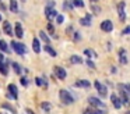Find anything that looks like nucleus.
<instances>
[{
  "label": "nucleus",
  "mask_w": 130,
  "mask_h": 114,
  "mask_svg": "<svg viewBox=\"0 0 130 114\" xmlns=\"http://www.w3.org/2000/svg\"><path fill=\"white\" fill-rule=\"evenodd\" d=\"M39 35H41V39H42V40H45V42H49V38L46 36V33L43 32V31H41V32H39Z\"/></svg>",
  "instance_id": "27"
},
{
  "label": "nucleus",
  "mask_w": 130,
  "mask_h": 114,
  "mask_svg": "<svg viewBox=\"0 0 130 114\" xmlns=\"http://www.w3.org/2000/svg\"><path fill=\"white\" fill-rule=\"evenodd\" d=\"M0 19H2V15H0Z\"/></svg>",
  "instance_id": "41"
},
{
  "label": "nucleus",
  "mask_w": 130,
  "mask_h": 114,
  "mask_svg": "<svg viewBox=\"0 0 130 114\" xmlns=\"http://www.w3.org/2000/svg\"><path fill=\"white\" fill-rule=\"evenodd\" d=\"M80 24H81V25H85V27L91 25V15H90V14H87V15H85L84 18L80 19Z\"/></svg>",
  "instance_id": "16"
},
{
  "label": "nucleus",
  "mask_w": 130,
  "mask_h": 114,
  "mask_svg": "<svg viewBox=\"0 0 130 114\" xmlns=\"http://www.w3.org/2000/svg\"><path fill=\"white\" fill-rule=\"evenodd\" d=\"M9 92H10V95L13 96V99H17V97H18V92H17V86H15V85L10 83V85H9Z\"/></svg>",
  "instance_id": "13"
},
{
  "label": "nucleus",
  "mask_w": 130,
  "mask_h": 114,
  "mask_svg": "<svg viewBox=\"0 0 130 114\" xmlns=\"http://www.w3.org/2000/svg\"><path fill=\"white\" fill-rule=\"evenodd\" d=\"M74 86H77V88H88L90 86V82L85 79H81V81H77L76 83H74Z\"/></svg>",
  "instance_id": "15"
},
{
  "label": "nucleus",
  "mask_w": 130,
  "mask_h": 114,
  "mask_svg": "<svg viewBox=\"0 0 130 114\" xmlns=\"http://www.w3.org/2000/svg\"><path fill=\"white\" fill-rule=\"evenodd\" d=\"M63 21H64V17H63V15H57V24H62Z\"/></svg>",
  "instance_id": "32"
},
{
  "label": "nucleus",
  "mask_w": 130,
  "mask_h": 114,
  "mask_svg": "<svg viewBox=\"0 0 130 114\" xmlns=\"http://www.w3.org/2000/svg\"><path fill=\"white\" fill-rule=\"evenodd\" d=\"M73 4L76 7H84V2L83 0H73Z\"/></svg>",
  "instance_id": "25"
},
{
  "label": "nucleus",
  "mask_w": 130,
  "mask_h": 114,
  "mask_svg": "<svg viewBox=\"0 0 130 114\" xmlns=\"http://www.w3.org/2000/svg\"><path fill=\"white\" fill-rule=\"evenodd\" d=\"M0 49L3 52H9V47H7V43L4 40H0Z\"/></svg>",
  "instance_id": "24"
},
{
  "label": "nucleus",
  "mask_w": 130,
  "mask_h": 114,
  "mask_svg": "<svg viewBox=\"0 0 130 114\" xmlns=\"http://www.w3.org/2000/svg\"><path fill=\"white\" fill-rule=\"evenodd\" d=\"M0 72L3 75H7V65L4 64V61H0Z\"/></svg>",
  "instance_id": "21"
},
{
  "label": "nucleus",
  "mask_w": 130,
  "mask_h": 114,
  "mask_svg": "<svg viewBox=\"0 0 130 114\" xmlns=\"http://www.w3.org/2000/svg\"><path fill=\"white\" fill-rule=\"evenodd\" d=\"M35 81H37V83H38V85H45V83L42 82V79H41V78H37Z\"/></svg>",
  "instance_id": "36"
},
{
  "label": "nucleus",
  "mask_w": 130,
  "mask_h": 114,
  "mask_svg": "<svg viewBox=\"0 0 130 114\" xmlns=\"http://www.w3.org/2000/svg\"><path fill=\"white\" fill-rule=\"evenodd\" d=\"M119 93H120V102H122V104H124V106H129V95H127V92L123 89V86L122 85H119Z\"/></svg>",
  "instance_id": "2"
},
{
  "label": "nucleus",
  "mask_w": 130,
  "mask_h": 114,
  "mask_svg": "<svg viewBox=\"0 0 130 114\" xmlns=\"http://www.w3.org/2000/svg\"><path fill=\"white\" fill-rule=\"evenodd\" d=\"M27 114H34V113H32V111H31V110H29V108H28V110H27Z\"/></svg>",
  "instance_id": "38"
},
{
  "label": "nucleus",
  "mask_w": 130,
  "mask_h": 114,
  "mask_svg": "<svg viewBox=\"0 0 130 114\" xmlns=\"http://www.w3.org/2000/svg\"><path fill=\"white\" fill-rule=\"evenodd\" d=\"M59 96H60V100H62L64 104H71V103L74 102V97L70 95V92L66 90V89H62V90L59 92Z\"/></svg>",
  "instance_id": "1"
},
{
  "label": "nucleus",
  "mask_w": 130,
  "mask_h": 114,
  "mask_svg": "<svg viewBox=\"0 0 130 114\" xmlns=\"http://www.w3.org/2000/svg\"><path fill=\"white\" fill-rule=\"evenodd\" d=\"M11 46H13V49H14L18 54H24V53H25V46H24L23 43H18V42H11Z\"/></svg>",
  "instance_id": "7"
},
{
  "label": "nucleus",
  "mask_w": 130,
  "mask_h": 114,
  "mask_svg": "<svg viewBox=\"0 0 130 114\" xmlns=\"http://www.w3.org/2000/svg\"><path fill=\"white\" fill-rule=\"evenodd\" d=\"M88 103H90L91 106H95V107H101V108H104V107H105L104 103H102L101 100L98 99V97H95V96L88 97Z\"/></svg>",
  "instance_id": "4"
},
{
  "label": "nucleus",
  "mask_w": 130,
  "mask_h": 114,
  "mask_svg": "<svg viewBox=\"0 0 130 114\" xmlns=\"http://www.w3.org/2000/svg\"><path fill=\"white\" fill-rule=\"evenodd\" d=\"M32 49H34L35 53L41 52V44H39V40H38V39H34V40H32Z\"/></svg>",
  "instance_id": "17"
},
{
  "label": "nucleus",
  "mask_w": 130,
  "mask_h": 114,
  "mask_svg": "<svg viewBox=\"0 0 130 114\" xmlns=\"http://www.w3.org/2000/svg\"><path fill=\"white\" fill-rule=\"evenodd\" d=\"M14 32H15V36H17V38H23V36H24V31H23V27H21L20 22H17V24H15Z\"/></svg>",
  "instance_id": "12"
},
{
  "label": "nucleus",
  "mask_w": 130,
  "mask_h": 114,
  "mask_svg": "<svg viewBox=\"0 0 130 114\" xmlns=\"http://www.w3.org/2000/svg\"><path fill=\"white\" fill-rule=\"evenodd\" d=\"M73 2H71V3H69V2H66L64 3V8H66V10H70V8H73Z\"/></svg>",
  "instance_id": "29"
},
{
  "label": "nucleus",
  "mask_w": 130,
  "mask_h": 114,
  "mask_svg": "<svg viewBox=\"0 0 130 114\" xmlns=\"http://www.w3.org/2000/svg\"><path fill=\"white\" fill-rule=\"evenodd\" d=\"M21 83H23V85H27L28 82H27V79H25V78H23V79H21Z\"/></svg>",
  "instance_id": "37"
},
{
  "label": "nucleus",
  "mask_w": 130,
  "mask_h": 114,
  "mask_svg": "<svg viewBox=\"0 0 130 114\" xmlns=\"http://www.w3.org/2000/svg\"><path fill=\"white\" fill-rule=\"evenodd\" d=\"M110 100H112V103H113V107H115V108H120V107H122L120 97H118L116 95H112V96H110Z\"/></svg>",
  "instance_id": "11"
},
{
  "label": "nucleus",
  "mask_w": 130,
  "mask_h": 114,
  "mask_svg": "<svg viewBox=\"0 0 130 114\" xmlns=\"http://www.w3.org/2000/svg\"><path fill=\"white\" fill-rule=\"evenodd\" d=\"M123 33H124V35L130 33V27H126V28H124V29H123Z\"/></svg>",
  "instance_id": "35"
},
{
  "label": "nucleus",
  "mask_w": 130,
  "mask_h": 114,
  "mask_svg": "<svg viewBox=\"0 0 130 114\" xmlns=\"http://www.w3.org/2000/svg\"><path fill=\"white\" fill-rule=\"evenodd\" d=\"M13 68H14V71L17 72V74H20V72H21V68H20V65H18L17 63H13Z\"/></svg>",
  "instance_id": "28"
},
{
  "label": "nucleus",
  "mask_w": 130,
  "mask_h": 114,
  "mask_svg": "<svg viewBox=\"0 0 130 114\" xmlns=\"http://www.w3.org/2000/svg\"><path fill=\"white\" fill-rule=\"evenodd\" d=\"M92 11H95V14H98L99 11H101V8L98 7V6H95V4H92Z\"/></svg>",
  "instance_id": "31"
},
{
  "label": "nucleus",
  "mask_w": 130,
  "mask_h": 114,
  "mask_svg": "<svg viewBox=\"0 0 130 114\" xmlns=\"http://www.w3.org/2000/svg\"><path fill=\"white\" fill-rule=\"evenodd\" d=\"M55 74H56V77L59 78V79H64L66 78V70L62 68V67H55Z\"/></svg>",
  "instance_id": "9"
},
{
  "label": "nucleus",
  "mask_w": 130,
  "mask_h": 114,
  "mask_svg": "<svg viewBox=\"0 0 130 114\" xmlns=\"http://www.w3.org/2000/svg\"><path fill=\"white\" fill-rule=\"evenodd\" d=\"M84 54L87 56V57H90V58H95L96 57V53L94 52V50H91V49H85L84 50Z\"/></svg>",
  "instance_id": "18"
},
{
  "label": "nucleus",
  "mask_w": 130,
  "mask_h": 114,
  "mask_svg": "<svg viewBox=\"0 0 130 114\" xmlns=\"http://www.w3.org/2000/svg\"><path fill=\"white\" fill-rule=\"evenodd\" d=\"M87 65H88V67H91V68H95V64H94L92 61H90V60L87 61Z\"/></svg>",
  "instance_id": "34"
},
{
  "label": "nucleus",
  "mask_w": 130,
  "mask_h": 114,
  "mask_svg": "<svg viewBox=\"0 0 130 114\" xmlns=\"http://www.w3.org/2000/svg\"><path fill=\"white\" fill-rule=\"evenodd\" d=\"M48 31L52 33V35L55 33V29H53V25H52V24H48Z\"/></svg>",
  "instance_id": "30"
},
{
  "label": "nucleus",
  "mask_w": 130,
  "mask_h": 114,
  "mask_svg": "<svg viewBox=\"0 0 130 114\" xmlns=\"http://www.w3.org/2000/svg\"><path fill=\"white\" fill-rule=\"evenodd\" d=\"M3 31L7 33V35H10L11 36L13 35V29H11V24H10L9 21H4L3 22Z\"/></svg>",
  "instance_id": "14"
},
{
  "label": "nucleus",
  "mask_w": 130,
  "mask_h": 114,
  "mask_svg": "<svg viewBox=\"0 0 130 114\" xmlns=\"http://www.w3.org/2000/svg\"><path fill=\"white\" fill-rule=\"evenodd\" d=\"M0 114H4V113H0Z\"/></svg>",
  "instance_id": "42"
},
{
  "label": "nucleus",
  "mask_w": 130,
  "mask_h": 114,
  "mask_svg": "<svg viewBox=\"0 0 130 114\" xmlns=\"http://www.w3.org/2000/svg\"><path fill=\"white\" fill-rule=\"evenodd\" d=\"M124 2H120L118 4V14H119V18H120V21H124L126 19V13H124Z\"/></svg>",
  "instance_id": "6"
},
{
  "label": "nucleus",
  "mask_w": 130,
  "mask_h": 114,
  "mask_svg": "<svg viewBox=\"0 0 130 114\" xmlns=\"http://www.w3.org/2000/svg\"><path fill=\"white\" fill-rule=\"evenodd\" d=\"M94 86H95V89L98 90V93L101 95L102 97H106V95H108V89H106V86H105V85H102L101 82H98V81H95Z\"/></svg>",
  "instance_id": "3"
},
{
  "label": "nucleus",
  "mask_w": 130,
  "mask_h": 114,
  "mask_svg": "<svg viewBox=\"0 0 130 114\" xmlns=\"http://www.w3.org/2000/svg\"><path fill=\"white\" fill-rule=\"evenodd\" d=\"M10 10H11L13 13H17V11H18L17 0H11V2H10Z\"/></svg>",
  "instance_id": "19"
},
{
  "label": "nucleus",
  "mask_w": 130,
  "mask_h": 114,
  "mask_svg": "<svg viewBox=\"0 0 130 114\" xmlns=\"http://www.w3.org/2000/svg\"><path fill=\"white\" fill-rule=\"evenodd\" d=\"M70 61H71L73 64H81V63H83V58L80 57V56H71Z\"/></svg>",
  "instance_id": "20"
},
{
  "label": "nucleus",
  "mask_w": 130,
  "mask_h": 114,
  "mask_svg": "<svg viewBox=\"0 0 130 114\" xmlns=\"http://www.w3.org/2000/svg\"><path fill=\"white\" fill-rule=\"evenodd\" d=\"M122 86H123V89L127 92V95H130V85H122Z\"/></svg>",
  "instance_id": "33"
},
{
  "label": "nucleus",
  "mask_w": 130,
  "mask_h": 114,
  "mask_svg": "<svg viewBox=\"0 0 130 114\" xmlns=\"http://www.w3.org/2000/svg\"><path fill=\"white\" fill-rule=\"evenodd\" d=\"M126 114H130V111H127V113H126Z\"/></svg>",
  "instance_id": "40"
},
{
  "label": "nucleus",
  "mask_w": 130,
  "mask_h": 114,
  "mask_svg": "<svg viewBox=\"0 0 130 114\" xmlns=\"http://www.w3.org/2000/svg\"><path fill=\"white\" fill-rule=\"evenodd\" d=\"M41 107H42L45 111H49V110H51V104H49V103H46V102L42 103V104H41Z\"/></svg>",
  "instance_id": "26"
},
{
  "label": "nucleus",
  "mask_w": 130,
  "mask_h": 114,
  "mask_svg": "<svg viewBox=\"0 0 130 114\" xmlns=\"http://www.w3.org/2000/svg\"><path fill=\"white\" fill-rule=\"evenodd\" d=\"M83 114H104V113H102V111H99V110H91V108H87V110H85Z\"/></svg>",
  "instance_id": "23"
},
{
  "label": "nucleus",
  "mask_w": 130,
  "mask_h": 114,
  "mask_svg": "<svg viewBox=\"0 0 130 114\" xmlns=\"http://www.w3.org/2000/svg\"><path fill=\"white\" fill-rule=\"evenodd\" d=\"M101 29L104 31V32H110V31L113 29L112 21H109V19H105V21H102V22H101Z\"/></svg>",
  "instance_id": "5"
},
{
  "label": "nucleus",
  "mask_w": 130,
  "mask_h": 114,
  "mask_svg": "<svg viewBox=\"0 0 130 114\" xmlns=\"http://www.w3.org/2000/svg\"><path fill=\"white\" fill-rule=\"evenodd\" d=\"M45 50H46V52H48L49 54L52 56V57H56V52H55V50L52 49L51 46H49V44H46V46H45Z\"/></svg>",
  "instance_id": "22"
},
{
  "label": "nucleus",
  "mask_w": 130,
  "mask_h": 114,
  "mask_svg": "<svg viewBox=\"0 0 130 114\" xmlns=\"http://www.w3.org/2000/svg\"><path fill=\"white\" fill-rule=\"evenodd\" d=\"M90 2H92V4H94V3H96L98 0H90Z\"/></svg>",
  "instance_id": "39"
},
{
  "label": "nucleus",
  "mask_w": 130,
  "mask_h": 114,
  "mask_svg": "<svg viewBox=\"0 0 130 114\" xmlns=\"http://www.w3.org/2000/svg\"><path fill=\"white\" fill-rule=\"evenodd\" d=\"M45 14H46V18H48L49 21H51L52 18H55V17H57V13H56V10H53V7H46Z\"/></svg>",
  "instance_id": "8"
},
{
  "label": "nucleus",
  "mask_w": 130,
  "mask_h": 114,
  "mask_svg": "<svg viewBox=\"0 0 130 114\" xmlns=\"http://www.w3.org/2000/svg\"><path fill=\"white\" fill-rule=\"evenodd\" d=\"M119 60H120L122 64H127V61H129L127 54H126V50H124V49H120V50H119Z\"/></svg>",
  "instance_id": "10"
}]
</instances>
